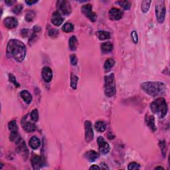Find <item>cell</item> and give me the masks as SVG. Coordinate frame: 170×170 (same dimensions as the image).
<instances>
[{"label": "cell", "mask_w": 170, "mask_h": 170, "mask_svg": "<svg viewBox=\"0 0 170 170\" xmlns=\"http://www.w3.org/2000/svg\"><path fill=\"white\" fill-rule=\"evenodd\" d=\"M27 53L26 47L23 42L17 39H12L7 46V55L19 63L23 62Z\"/></svg>", "instance_id": "cell-1"}, {"label": "cell", "mask_w": 170, "mask_h": 170, "mask_svg": "<svg viewBox=\"0 0 170 170\" xmlns=\"http://www.w3.org/2000/svg\"><path fill=\"white\" fill-rule=\"evenodd\" d=\"M141 88L151 97H158L166 91V84L161 82H146L141 84Z\"/></svg>", "instance_id": "cell-2"}, {"label": "cell", "mask_w": 170, "mask_h": 170, "mask_svg": "<svg viewBox=\"0 0 170 170\" xmlns=\"http://www.w3.org/2000/svg\"><path fill=\"white\" fill-rule=\"evenodd\" d=\"M151 110L152 112L159 118H163L166 116L168 110L166 100L163 98H159L151 104Z\"/></svg>", "instance_id": "cell-3"}, {"label": "cell", "mask_w": 170, "mask_h": 170, "mask_svg": "<svg viewBox=\"0 0 170 170\" xmlns=\"http://www.w3.org/2000/svg\"><path fill=\"white\" fill-rule=\"evenodd\" d=\"M116 82L114 73L109 74L104 77V92L106 97H112L116 94Z\"/></svg>", "instance_id": "cell-4"}, {"label": "cell", "mask_w": 170, "mask_h": 170, "mask_svg": "<svg viewBox=\"0 0 170 170\" xmlns=\"http://www.w3.org/2000/svg\"><path fill=\"white\" fill-rule=\"evenodd\" d=\"M166 8L165 3L163 1H158L156 5V15L157 21L159 23H164L166 17Z\"/></svg>", "instance_id": "cell-5"}, {"label": "cell", "mask_w": 170, "mask_h": 170, "mask_svg": "<svg viewBox=\"0 0 170 170\" xmlns=\"http://www.w3.org/2000/svg\"><path fill=\"white\" fill-rule=\"evenodd\" d=\"M57 12L64 15H68L72 12L70 3L67 1L60 0L57 3Z\"/></svg>", "instance_id": "cell-6"}, {"label": "cell", "mask_w": 170, "mask_h": 170, "mask_svg": "<svg viewBox=\"0 0 170 170\" xmlns=\"http://www.w3.org/2000/svg\"><path fill=\"white\" fill-rule=\"evenodd\" d=\"M82 13L88 17L92 22H95L97 21V16L94 12H92V7L90 4H86L82 7Z\"/></svg>", "instance_id": "cell-7"}, {"label": "cell", "mask_w": 170, "mask_h": 170, "mask_svg": "<svg viewBox=\"0 0 170 170\" xmlns=\"http://www.w3.org/2000/svg\"><path fill=\"white\" fill-rule=\"evenodd\" d=\"M85 140L87 142H90L94 138V132L92 128V124L90 121H86L84 123Z\"/></svg>", "instance_id": "cell-8"}, {"label": "cell", "mask_w": 170, "mask_h": 170, "mask_svg": "<svg viewBox=\"0 0 170 170\" xmlns=\"http://www.w3.org/2000/svg\"><path fill=\"white\" fill-rule=\"evenodd\" d=\"M97 142L100 153L102 154V155H105V154L108 153V151H110V146H109L108 143L106 142L105 140L104 139V138L101 136L98 137Z\"/></svg>", "instance_id": "cell-9"}, {"label": "cell", "mask_w": 170, "mask_h": 170, "mask_svg": "<svg viewBox=\"0 0 170 170\" xmlns=\"http://www.w3.org/2000/svg\"><path fill=\"white\" fill-rule=\"evenodd\" d=\"M31 164L33 168L35 170L42 168L45 164V160L42 156H34L31 159Z\"/></svg>", "instance_id": "cell-10"}, {"label": "cell", "mask_w": 170, "mask_h": 170, "mask_svg": "<svg viewBox=\"0 0 170 170\" xmlns=\"http://www.w3.org/2000/svg\"><path fill=\"white\" fill-rule=\"evenodd\" d=\"M16 143H17V150L18 152L21 155H22V156L24 157V158H27L29 151L27 148L25 142L20 138V140H19L17 142H16Z\"/></svg>", "instance_id": "cell-11"}, {"label": "cell", "mask_w": 170, "mask_h": 170, "mask_svg": "<svg viewBox=\"0 0 170 170\" xmlns=\"http://www.w3.org/2000/svg\"><path fill=\"white\" fill-rule=\"evenodd\" d=\"M122 16H123V12H122L120 9H117V8H112V9L109 11L108 17L109 19L112 21H116L120 19L122 17Z\"/></svg>", "instance_id": "cell-12"}, {"label": "cell", "mask_w": 170, "mask_h": 170, "mask_svg": "<svg viewBox=\"0 0 170 170\" xmlns=\"http://www.w3.org/2000/svg\"><path fill=\"white\" fill-rule=\"evenodd\" d=\"M4 24L6 28L12 29L17 27L18 25V21L17 19L15 17H8L4 19Z\"/></svg>", "instance_id": "cell-13"}, {"label": "cell", "mask_w": 170, "mask_h": 170, "mask_svg": "<svg viewBox=\"0 0 170 170\" xmlns=\"http://www.w3.org/2000/svg\"><path fill=\"white\" fill-rule=\"evenodd\" d=\"M42 77L46 82H49L53 78V72L49 66H45L41 71Z\"/></svg>", "instance_id": "cell-14"}, {"label": "cell", "mask_w": 170, "mask_h": 170, "mask_svg": "<svg viewBox=\"0 0 170 170\" xmlns=\"http://www.w3.org/2000/svg\"><path fill=\"white\" fill-rule=\"evenodd\" d=\"M64 21V18L62 17L61 13L58 12H56L53 14L51 18V22L53 25L55 26H59L63 23Z\"/></svg>", "instance_id": "cell-15"}, {"label": "cell", "mask_w": 170, "mask_h": 170, "mask_svg": "<svg viewBox=\"0 0 170 170\" xmlns=\"http://www.w3.org/2000/svg\"><path fill=\"white\" fill-rule=\"evenodd\" d=\"M84 156L87 160L90 162H92V161H94L95 160H97V159L98 158V157H99L98 153L96 152V151L94 150L88 151L87 152L85 153Z\"/></svg>", "instance_id": "cell-16"}, {"label": "cell", "mask_w": 170, "mask_h": 170, "mask_svg": "<svg viewBox=\"0 0 170 170\" xmlns=\"http://www.w3.org/2000/svg\"><path fill=\"white\" fill-rule=\"evenodd\" d=\"M146 122L147 126L150 128L152 132H155L156 130V126L155 124V119L153 116H146Z\"/></svg>", "instance_id": "cell-17"}, {"label": "cell", "mask_w": 170, "mask_h": 170, "mask_svg": "<svg viewBox=\"0 0 170 170\" xmlns=\"http://www.w3.org/2000/svg\"><path fill=\"white\" fill-rule=\"evenodd\" d=\"M29 145L32 149L36 150V149L38 148L40 145H41V142H40V140L38 138L33 136L30 140H29Z\"/></svg>", "instance_id": "cell-18"}, {"label": "cell", "mask_w": 170, "mask_h": 170, "mask_svg": "<svg viewBox=\"0 0 170 170\" xmlns=\"http://www.w3.org/2000/svg\"><path fill=\"white\" fill-rule=\"evenodd\" d=\"M23 128L26 132H33L36 129V126L30 122H25L23 123Z\"/></svg>", "instance_id": "cell-19"}, {"label": "cell", "mask_w": 170, "mask_h": 170, "mask_svg": "<svg viewBox=\"0 0 170 170\" xmlns=\"http://www.w3.org/2000/svg\"><path fill=\"white\" fill-rule=\"evenodd\" d=\"M20 95L21 98H23V100L25 101L27 104H30L31 102L32 96L30 93H29V92L27 91V90H22V91H21L20 93Z\"/></svg>", "instance_id": "cell-20"}, {"label": "cell", "mask_w": 170, "mask_h": 170, "mask_svg": "<svg viewBox=\"0 0 170 170\" xmlns=\"http://www.w3.org/2000/svg\"><path fill=\"white\" fill-rule=\"evenodd\" d=\"M77 45H78V41L75 36H72L68 41V46L71 50H76L77 48Z\"/></svg>", "instance_id": "cell-21"}, {"label": "cell", "mask_w": 170, "mask_h": 170, "mask_svg": "<svg viewBox=\"0 0 170 170\" xmlns=\"http://www.w3.org/2000/svg\"><path fill=\"white\" fill-rule=\"evenodd\" d=\"M97 35L98 37V38L100 41H104V40L110 39V34L109 32L104 31H97Z\"/></svg>", "instance_id": "cell-22"}, {"label": "cell", "mask_w": 170, "mask_h": 170, "mask_svg": "<svg viewBox=\"0 0 170 170\" xmlns=\"http://www.w3.org/2000/svg\"><path fill=\"white\" fill-rule=\"evenodd\" d=\"M101 49L104 53H108L112 51L113 49V45L110 42H103L101 45Z\"/></svg>", "instance_id": "cell-23"}, {"label": "cell", "mask_w": 170, "mask_h": 170, "mask_svg": "<svg viewBox=\"0 0 170 170\" xmlns=\"http://www.w3.org/2000/svg\"><path fill=\"white\" fill-rule=\"evenodd\" d=\"M39 31H40V28L38 26H35V27L33 28V33H32L30 39H29V44L31 45V43L33 42L37 39V37H38L37 34L39 33Z\"/></svg>", "instance_id": "cell-24"}, {"label": "cell", "mask_w": 170, "mask_h": 170, "mask_svg": "<svg viewBox=\"0 0 170 170\" xmlns=\"http://www.w3.org/2000/svg\"><path fill=\"white\" fill-rule=\"evenodd\" d=\"M96 130L99 132H104L106 130V125L102 121H98L95 124Z\"/></svg>", "instance_id": "cell-25"}, {"label": "cell", "mask_w": 170, "mask_h": 170, "mask_svg": "<svg viewBox=\"0 0 170 170\" xmlns=\"http://www.w3.org/2000/svg\"><path fill=\"white\" fill-rule=\"evenodd\" d=\"M114 65H115V61H114L113 58H110L105 61L104 68L106 71H108L111 68L113 67Z\"/></svg>", "instance_id": "cell-26"}, {"label": "cell", "mask_w": 170, "mask_h": 170, "mask_svg": "<svg viewBox=\"0 0 170 170\" xmlns=\"http://www.w3.org/2000/svg\"><path fill=\"white\" fill-rule=\"evenodd\" d=\"M8 128L11 133H18V126L15 120L11 121L8 124Z\"/></svg>", "instance_id": "cell-27"}, {"label": "cell", "mask_w": 170, "mask_h": 170, "mask_svg": "<svg viewBox=\"0 0 170 170\" xmlns=\"http://www.w3.org/2000/svg\"><path fill=\"white\" fill-rule=\"evenodd\" d=\"M151 1H143L141 4V9L143 13H147L148 12L149 9H150V4Z\"/></svg>", "instance_id": "cell-28"}, {"label": "cell", "mask_w": 170, "mask_h": 170, "mask_svg": "<svg viewBox=\"0 0 170 170\" xmlns=\"http://www.w3.org/2000/svg\"><path fill=\"white\" fill-rule=\"evenodd\" d=\"M35 17V13L33 11L29 10L25 14V20L27 22H31L33 21Z\"/></svg>", "instance_id": "cell-29"}, {"label": "cell", "mask_w": 170, "mask_h": 170, "mask_svg": "<svg viewBox=\"0 0 170 170\" xmlns=\"http://www.w3.org/2000/svg\"><path fill=\"white\" fill-rule=\"evenodd\" d=\"M62 30L66 33H70L74 30V26L71 23H66L62 27Z\"/></svg>", "instance_id": "cell-30"}, {"label": "cell", "mask_w": 170, "mask_h": 170, "mask_svg": "<svg viewBox=\"0 0 170 170\" xmlns=\"http://www.w3.org/2000/svg\"><path fill=\"white\" fill-rule=\"evenodd\" d=\"M116 4L120 5L124 9H129L131 7V3L128 1H116Z\"/></svg>", "instance_id": "cell-31"}, {"label": "cell", "mask_w": 170, "mask_h": 170, "mask_svg": "<svg viewBox=\"0 0 170 170\" xmlns=\"http://www.w3.org/2000/svg\"><path fill=\"white\" fill-rule=\"evenodd\" d=\"M71 79V86L72 87V89H74V90H75L76 89L77 82H78L79 78L75 75V74H72Z\"/></svg>", "instance_id": "cell-32"}, {"label": "cell", "mask_w": 170, "mask_h": 170, "mask_svg": "<svg viewBox=\"0 0 170 170\" xmlns=\"http://www.w3.org/2000/svg\"><path fill=\"white\" fill-rule=\"evenodd\" d=\"M30 116H31V118L33 120L34 122L38 121V120H39V112H38V110H37V109H35V110L31 111Z\"/></svg>", "instance_id": "cell-33"}, {"label": "cell", "mask_w": 170, "mask_h": 170, "mask_svg": "<svg viewBox=\"0 0 170 170\" xmlns=\"http://www.w3.org/2000/svg\"><path fill=\"white\" fill-rule=\"evenodd\" d=\"M159 148H161L162 154H163L164 157H165L166 156V142H165V141H161V142H159Z\"/></svg>", "instance_id": "cell-34"}, {"label": "cell", "mask_w": 170, "mask_h": 170, "mask_svg": "<svg viewBox=\"0 0 170 170\" xmlns=\"http://www.w3.org/2000/svg\"><path fill=\"white\" fill-rule=\"evenodd\" d=\"M49 35L51 38H56L58 35V31L56 29H51L49 31Z\"/></svg>", "instance_id": "cell-35"}, {"label": "cell", "mask_w": 170, "mask_h": 170, "mask_svg": "<svg viewBox=\"0 0 170 170\" xmlns=\"http://www.w3.org/2000/svg\"><path fill=\"white\" fill-rule=\"evenodd\" d=\"M22 9H23V5L18 4L13 7V9H12V12L13 13H14L15 14H19V13H20L21 12Z\"/></svg>", "instance_id": "cell-36"}, {"label": "cell", "mask_w": 170, "mask_h": 170, "mask_svg": "<svg viewBox=\"0 0 170 170\" xmlns=\"http://www.w3.org/2000/svg\"><path fill=\"white\" fill-rule=\"evenodd\" d=\"M140 166L138 164H137L136 162H131V163L129 164L128 167V169L130 170L132 169H140Z\"/></svg>", "instance_id": "cell-37"}, {"label": "cell", "mask_w": 170, "mask_h": 170, "mask_svg": "<svg viewBox=\"0 0 170 170\" xmlns=\"http://www.w3.org/2000/svg\"><path fill=\"white\" fill-rule=\"evenodd\" d=\"M9 81L11 82H12V83L14 84L16 87H19V84L17 82V81H16L15 77L13 74H9Z\"/></svg>", "instance_id": "cell-38"}, {"label": "cell", "mask_w": 170, "mask_h": 170, "mask_svg": "<svg viewBox=\"0 0 170 170\" xmlns=\"http://www.w3.org/2000/svg\"><path fill=\"white\" fill-rule=\"evenodd\" d=\"M131 37H132V39L133 42H134L135 44L138 43V36L137 34V32L135 31H133L131 33Z\"/></svg>", "instance_id": "cell-39"}, {"label": "cell", "mask_w": 170, "mask_h": 170, "mask_svg": "<svg viewBox=\"0 0 170 170\" xmlns=\"http://www.w3.org/2000/svg\"><path fill=\"white\" fill-rule=\"evenodd\" d=\"M71 59V63L72 65H76L77 62H78V59H77V57L75 55H71L70 57Z\"/></svg>", "instance_id": "cell-40"}, {"label": "cell", "mask_w": 170, "mask_h": 170, "mask_svg": "<svg viewBox=\"0 0 170 170\" xmlns=\"http://www.w3.org/2000/svg\"><path fill=\"white\" fill-rule=\"evenodd\" d=\"M38 2V1H26L25 3L27 5H33L35 4H36V3Z\"/></svg>", "instance_id": "cell-41"}, {"label": "cell", "mask_w": 170, "mask_h": 170, "mask_svg": "<svg viewBox=\"0 0 170 170\" xmlns=\"http://www.w3.org/2000/svg\"><path fill=\"white\" fill-rule=\"evenodd\" d=\"M16 3L15 1H9V0H8V1H5V4L8 5H12L13 4H15Z\"/></svg>", "instance_id": "cell-42"}, {"label": "cell", "mask_w": 170, "mask_h": 170, "mask_svg": "<svg viewBox=\"0 0 170 170\" xmlns=\"http://www.w3.org/2000/svg\"><path fill=\"white\" fill-rule=\"evenodd\" d=\"M90 169H100L101 168L99 167V166H96V165H93V166H92L91 167H90Z\"/></svg>", "instance_id": "cell-43"}, {"label": "cell", "mask_w": 170, "mask_h": 170, "mask_svg": "<svg viewBox=\"0 0 170 170\" xmlns=\"http://www.w3.org/2000/svg\"><path fill=\"white\" fill-rule=\"evenodd\" d=\"M164 169V167H156V169Z\"/></svg>", "instance_id": "cell-44"}]
</instances>
